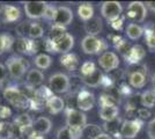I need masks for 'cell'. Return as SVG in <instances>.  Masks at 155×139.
<instances>
[{
	"instance_id": "obj_20",
	"label": "cell",
	"mask_w": 155,
	"mask_h": 139,
	"mask_svg": "<svg viewBox=\"0 0 155 139\" xmlns=\"http://www.w3.org/2000/svg\"><path fill=\"white\" fill-rule=\"evenodd\" d=\"M84 31L89 36H97L103 30V21L100 16H94L88 22H84Z\"/></svg>"
},
{
	"instance_id": "obj_42",
	"label": "cell",
	"mask_w": 155,
	"mask_h": 139,
	"mask_svg": "<svg viewBox=\"0 0 155 139\" xmlns=\"http://www.w3.org/2000/svg\"><path fill=\"white\" fill-rule=\"evenodd\" d=\"M11 116H12V109L9 107L0 104V118L6 119V118H9Z\"/></svg>"
},
{
	"instance_id": "obj_29",
	"label": "cell",
	"mask_w": 155,
	"mask_h": 139,
	"mask_svg": "<svg viewBox=\"0 0 155 139\" xmlns=\"http://www.w3.org/2000/svg\"><path fill=\"white\" fill-rule=\"evenodd\" d=\"M143 31H145V40H146L148 50L155 51V31L153 30V23L150 22L149 25L143 27Z\"/></svg>"
},
{
	"instance_id": "obj_2",
	"label": "cell",
	"mask_w": 155,
	"mask_h": 139,
	"mask_svg": "<svg viewBox=\"0 0 155 139\" xmlns=\"http://www.w3.org/2000/svg\"><path fill=\"white\" fill-rule=\"evenodd\" d=\"M6 68L12 79L19 80L30 70V64L26 58L18 55H13L7 58Z\"/></svg>"
},
{
	"instance_id": "obj_30",
	"label": "cell",
	"mask_w": 155,
	"mask_h": 139,
	"mask_svg": "<svg viewBox=\"0 0 155 139\" xmlns=\"http://www.w3.org/2000/svg\"><path fill=\"white\" fill-rule=\"evenodd\" d=\"M140 103L143 108L150 109L155 106V92L154 91H145L140 95Z\"/></svg>"
},
{
	"instance_id": "obj_7",
	"label": "cell",
	"mask_w": 155,
	"mask_h": 139,
	"mask_svg": "<svg viewBox=\"0 0 155 139\" xmlns=\"http://www.w3.org/2000/svg\"><path fill=\"white\" fill-rule=\"evenodd\" d=\"M48 6L49 4L46 1H25L23 2L25 13L27 18L30 20L43 19Z\"/></svg>"
},
{
	"instance_id": "obj_44",
	"label": "cell",
	"mask_w": 155,
	"mask_h": 139,
	"mask_svg": "<svg viewBox=\"0 0 155 139\" xmlns=\"http://www.w3.org/2000/svg\"><path fill=\"white\" fill-rule=\"evenodd\" d=\"M150 111H149L147 108H140L138 109V116H139V119H148L150 117Z\"/></svg>"
},
{
	"instance_id": "obj_17",
	"label": "cell",
	"mask_w": 155,
	"mask_h": 139,
	"mask_svg": "<svg viewBox=\"0 0 155 139\" xmlns=\"http://www.w3.org/2000/svg\"><path fill=\"white\" fill-rule=\"evenodd\" d=\"M45 108L51 115H58L65 110V101L60 96L52 95L45 101Z\"/></svg>"
},
{
	"instance_id": "obj_14",
	"label": "cell",
	"mask_w": 155,
	"mask_h": 139,
	"mask_svg": "<svg viewBox=\"0 0 155 139\" xmlns=\"http://www.w3.org/2000/svg\"><path fill=\"white\" fill-rule=\"evenodd\" d=\"M22 16V12L18 6L4 5L1 8V19L5 23H14Z\"/></svg>"
},
{
	"instance_id": "obj_34",
	"label": "cell",
	"mask_w": 155,
	"mask_h": 139,
	"mask_svg": "<svg viewBox=\"0 0 155 139\" xmlns=\"http://www.w3.org/2000/svg\"><path fill=\"white\" fill-rule=\"evenodd\" d=\"M14 134V125L6 122H0V139H9Z\"/></svg>"
},
{
	"instance_id": "obj_41",
	"label": "cell",
	"mask_w": 155,
	"mask_h": 139,
	"mask_svg": "<svg viewBox=\"0 0 155 139\" xmlns=\"http://www.w3.org/2000/svg\"><path fill=\"white\" fill-rule=\"evenodd\" d=\"M57 139H71L70 136V130H68V126H63L60 127L57 132Z\"/></svg>"
},
{
	"instance_id": "obj_28",
	"label": "cell",
	"mask_w": 155,
	"mask_h": 139,
	"mask_svg": "<svg viewBox=\"0 0 155 139\" xmlns=\"http://www.w3.org/2000/svg\"><path fill=\"white\" fill-rule=\"evenodd\" d=\"M14 43H15V38L11 34H0V56L6 51H9Z\"/></svg>"
},
{
	"instance_id": "obj_25",
	"label": "cell",
	"mask_w": 155,
	"mask_h": 139,
	"mask_svg": "<svg viewBox=\"0 0 155 139\" xmlns=\"http://www.w3.org/2000/svg\"><path fill=\"white\" fill-rule=\"evenodd\" d=\"M78 16L80 20H82L84 22H88L89 20H91L95 15V11H94V7L89 2H84L81 5H79L78 7Z\"/></svg>"
},
{
	"instance_id": "obj_15",
	"label": "cell",
	"mask_w": 155,
	"mask_h": 139,
	"mask_svg": "<svg viewBox=\"0 0 155 139\" xmlns=\"http://www.w3.org/2000/svg\"><path fill=\"white\" fill-rule=\"evenodd\" d=\"M73 11L72 8L67 6H58L57 7V15L54 19V23L60 25L63 27L70 26L73 21Z\"/></svg>"
},
{
	"instance_id": "obj_32",
	"label": "cell",
	"mask_w": 155,
	"mask_h": 139,
	"mask_svg": "<svg viewBox=\"0 0 155 139\" xmlns=\"http://www.w3.org/2000/svg\"><path fill=\"white\" fill-rule=\"evenodd\" d=\"M44 36V28L42 25H39L37 22H31L30 28H29V33H28V37L30 40H38Z\"/></svg>"
},
{
	"instance_id": "obj_35",
	"label": "cell",
	"mask_w": 155,
	"mask_h": 139,
	"mask_svg": "<svg viewBox=\"0 0 155 139\" xmlns=\"http://www.w3.org/2000/svg\"><path fill=\"white\" fill-rule=\"evenodd\" d=\"M101 133H102V129L97 124H87L84 127V134H86L88 139L96 138L97 136L101 134Z\"/></svg>"
},
{
	"instance_id": "obj_21",
	"label": "cell",
	"mask_w": 155,
	"mask_h": 139,
	"mask_svg": "<svg viewBox=\"0 0 155 139\" xmlns=\"http://www.w3.org/2000/svg\"><path fill=\"white\" fill-rule=\"evenodd\" d=\"M98 116L104 122L111 123V122L116 121L117 117L119 116V107L109 106L103 107V108H98Z\"/></svg>"
},
{
	"instance_id": "obj_39",
	"label": "cell",
	"mask_w": 155,
	"mask_h": 139,
	"mask_svg": "<svg viewBox=\"0 0 155 139\" xmlns=\"http://www.w3.org/2000/svg\"><path fill=\"white\" fill-rule=\"evenodd\" d=\"M56 15H57V7L49 4V6H48V8H46L45 13H44L43 19L46 21H53V22H54Z\"/></svg>"
},
{
	"instance_id": "obj_47",
	"label": "cell",
	"mask_w": 155,
	"mask_h": 139,
	"mask_svg": "<svg viewBox=\"0 0 155 139\" xmlns=\"http://www.w3.org/2000/svg\"><path fill=\"white\" fill-rule=\"evenodd\" d=\"M145 6L147 9H150L152 12H155V1H146Z\"/></svg>"
},
{
	"instance_id": "obj_10",
	"label": "cell",
	"mask_w": 155,
	"mask_h": 139,
	"mask_svg": "<svg viewBox=\"0 0 155 139\" xmlns=\"http://www.w3.org/2000/svg\"><path fill=\"white\" fill-rule=\"evenodd\" d=\"M65 116H66V126H80L84 127L87 125V115L74 108H65Z\"/></svg>"
},
{
	"instance_id": "obj_43",
	"label": "cell",
	"mask_w": 155,
	"mask_h": 139,
	"mask_svg": "<svg viewBox=\"0 0 155 139\" xmlns=\"http://www.w3.org/2000/svg\"><path fill=\"white\" fill-rule=\"evenodd\" d=\"M147 136L149 139H155V118L150 119L147 124Z\"/></svg>"
},
{
	"instance_id": "obj_5",
	"label": "cell",
	"mask_w": 155,
	"mask_h": 139,
	"mask_svg": "<svg viewBox=\"0 0 155 139\" xmlns=\"http://www.w3.org/2000/svg\"><path fill=\"white\" fill-rule=\"evenodd\" d=\"M49 88L56 94H66L71 91V78L63 72L53 73L49 78Z\"/></svg>"
},
{
	"instance_id": "obj_3",
	"label": "cell",
	"mask_w": 155,
	"mask_h": 139,
	"mask_svg": "<svg viewBox=\"0 0 155 139\" xmlns=\"http://www.w3.org/2000/svg\"><path fill=\"white\" fill-rule=\"evenodd\" d=\"M2 96L18 109H26L30 107V98L16 86H7L2 91Z\"/></svg>"
},
{
	"instance_id": "obj_38",
	"label": "cell",
	"mask_w": 155,
	"mask_h": 139,
	"mask_svg": "<svg viewBox=\"0 0 155 139\" xmlns=\"http://www.w3.org/2000/svg\"><path fill=\"white\" fill-rule=\"evenodd\" d=\"M31 22L30 21H25L22 23H19V26L16 27V33L20 37H27L29 33V28H30Z\"/></svg>"
},
{
	"instance_id": "obj_26",
	"label": "cell",
	"mask_w": 155,
	"mask_h": 139,
	"mask_svg": "<svg viewBox=\"0 0 155 139\" xmlns=\"http://www.w3.org/2000/svg\"><path fill=\"white\" fill-rule=\"evenodd\" d=\"M125 34L130 40L137 41L145 34V31H143V27H141L138 23H134V22H131L125 28Z\"/></svg>"
},
{
	"instance_id": "obj_50",
	"label": "cell",
	"mask_w": 155,
	"mask_h": 139,
	"mask_svg": "<svg viewBox=\"0 0 155 139\" xmlns=\"http://www.w3.org/2000/svg\"><path fill=\"white\" fill-rule=\"evenodd\" d=\"M152 86H153V91L155 92V73L153 74V77H152Z\"/></svg>"
},
{
	"instance_id": "obj_6",
	"label": "cell",
	"mask_w": 155,
	"mask_h": 139,
	"mask_svg": "<svg viewBox=\"0 0 155 139\" xmlns=\"http://www.w3.org/2000/svg\"><path fill=\"white\" fill-rule=\"evenodd\" d=\"M123 14V6L119 1H104L101 5V15L109 23L120 19Z\"/></svg>"
},
{
	"instance_id": "obj_24",
	"label": "cell",
	"mask_w": 155,
	"mask_h": 139,
	"mask_svg": "<svg viewBox=\"0 0 155 139\" xmlns=\"http://www.w3.org/2000/svg\"><path fill=\"white\" fill-rule=\"evenodd\" d=\"M81 80L86 86L93 87V88H96L100 85L103 84L104 75L103 73L101 72L98 68H97L95 72H93L91 75H87V77H81Z\"/></svg>"
},
{
	"instance_id": "obj_46",
	"label": "cell",
	"mask_w": 155,
	"mask_h": 139,
	"mask_svg": "<svg viewBox=\"0 0 155 139\" xmlns=\"http://www.w3.org/2000/svg\"><path fill=\"white\" fill-rule=\"evenodd\" d=\"M6 75H7V68L4 64L0 63V82L4 81L6 79Z\"/></svg>"
},
{
	"instance_id": "obj_8",
	"label": "cell",
	"mask_w": 155,
	"mask_h": 139,
	"mask_svg": "<svg viewBox=\"0 0 155 139\" xmlns=\"http://www.w3.org/2000/svg\"><path fill=\"white\" fill-rule=\"evenodd\" d=\"M98 66L101 67L103 71L105 72H112L116 71L117 68L120 65V59L118 57V55L114 51H105L104 53H102L98 59Z\"/></svg>"
},
{
	"instance_id": "obj_16",
	"label": "cell",
	"mask_w": 155,
	"mask_h": 139,
	"mask_svg": "<svg viewBox=\"0 0 155 139\" xmlns=\"http://www.w3.org/2000/svg\"><path fill=\"white\" fill-rule=\"evenodd\" d=\"M145 56H146L145 48L140 44H134L131 46L129 53L124 56V59L129 64H137V63L141 61L145 58Z\"/></svg>"
},
{
	"instance_id": "obj_31",
	"label": "cell",
	"mask_w": 155,
	"mask_h": 139,
	"mask_svg": "<svg viewBox=\"0 0 155 139\" xmlns=\"http://www.w3.org/2000/svg\"><path fill=\"white\" fill-rule=\"evenodd\" d=\"M14 124L18 129L21 127H26V126H32L34 124V119L31 118V116L29 114H20L14 118Z\"/></svg>"
},
{
	"instance_id": "obj_40",
	"label": "cell",
	"mask_w": 155,
	"mask_h": 139,
	"mask_svg": "<svg viewBox=\"0 0 155 139\" xmlns=\"http://www.w3.org/2000/svg\"><path fill=\"white\" fill-rule=\"evenodd\" d=\"M70 136L71 139H81L84 136V127L80 126H70Z\"/></svg>"
},
{
	"instance_id": "obj_37",
	"label": "cell",
	"mask_w": 155,
	"mask_h": 139,
	"mask_svg": "<svg viewBox=\"0 0 155 139\" xmlns=\"http://www.w3.org/2000/svg\"><path fill=\"white\" fill-rule=\"evenodd\" d=\"M97 70L96 65L94 61L91 60H87L84 61V64L80 67V77H87V75H91L93 72H95Z\"/></svg>"
},
{
	"instance_id": "obj_12",
	"label": "cell",
	"mask_w": 155,
	"mask_h": 139,
	"mask_svg": "<svg viewBox=\"0 0 155 139\" xmlns=\"http://www.w3.org/2000/svg\"><path fill=\"white\" fill-rule=\"evenodd\" d=\"M96 103V98L94 93L87 89H80L77 95V107L81 111H89L91 110Z\"/></svg>"
},
{
	"instance_id": "obj_33",
	"label": "cell",
	"mask_w": 155,
	"mask_h": 139,
	"mask_svg": "<svg viewBox=\"0 0 155 139\" xmlns=\"http://www.w3.org/2000/svg\"><path fill=\"white\" fill-rule=\"evenodd\" d=\"M66 33H67L66 27H63V26H60V25H57V23H53V25L50 27V31H49L48 38L50 41H54V40H57V38H59V37H61V36Z\"/></svg>"
},
{
	"instance_id": "obj_45",
	"label": "cell",
	"mask_w": 155,
	"mask_h": 139,
	"mask_svg": "<svg viewBox=\"0 0 155 139\" xmlns=\"http://www.w3.org/2000/svg\"><path fill=\"white\" fill-rule=\"evenodd\" d=\"M123 22H124V19L120 18L119 20L114 21V22H111V23H109V25L112 27L115 30H122V28H123Z\"/></svg>"
},
{
	"instance_id": "obj_49",
	"label": "cell",
	"mask_w": 155,
	"mask_h": 139,
	"mask_svg": "<svg viewBox=\"0 0 155 139\" xmlns=\"http://www.w3.org/2000/svg\"><path fill=\"white\" fill-rule=\"evenodd\" d=\"M31 139H46V137H45V136H42V134H37V133L34 132Z\"/></svg>"
},
{
	"instance_id": "obj_19",
	"label": "cell",
	"mask_w": 155,
	"mask_h": 139,
	"mask_svg": "<svg viewBox=\"0 0 155 139\" xmlns=\"http://www.w3.org/2000/svg\"><path fill=\"white\" fill-rule=\"evenodd\" d=\"M147 82V75L146 72H143L141 70H136L132 71L129 74V84L131 87L136 88V89H140L143 88Z\"/></svg>"
},
{
	"instance_id": "obj_48",
	"label": "cell",
	"mask_w": 155,
	"mask_h": 139,
	"mask_svg": "<svg viewBox=\"0 0 155 139\" xmlns=\"http://www.w3.org/2000/svg\"><path fill=\"white\" fill-rule=\"evenodd\" d=\"M94 139H114L111 136H110L109 133H105V132H102L101 134H98L96 138H94Z\"/></svg>"
},
{
	"instance_id": "obj_23",
	"label": "cell",
	"mask_w": 155,
	"mask_h": 139,
	"mask_svg": "<svg viewBox=\"0 0 155 139\" xmlns=\"http://www.w3.org/2000/svg\"><path fill=\"white\" fill-rule=\"evenodd\" d=\"M60 64L70 72H74L79 67V58L75 53L68 52L61 55L60 57Z\"/></svg>"
},
{
	"instance_id": "obj_11",
	"label": "cell",
	"mask_w": 155,
	"mask_h": 139,
	"mask_svg": "<svg viewBox=\"0 0 155 139\" xmlns=\"http://www.w3.org/2000/svg\"><path fill=\"white\" fill-rule=\"evenodd\" d=\"M126 16L132 21H134V23L145 21L146 16H147V8L145 6V2H141V1L130 2L127 6Z\"/></svg>"
},
{
	"instance_id": "obj_27",
	"label": "cell",
	"mask_w": 155,
	"mask_h": 139,
	"mask_svg": "<svg viewBox=\"0 0 155 139\" xmlns=\"http://www.w3.org/2000/svg\"><path fill=\"white\" fill-rule=\"evenodd\" d=\"M34 64L38 70H48L52 65V57L48 53H38L34 57Z\"/></svg>"
},
{
	"instance_id": "obj_1",
	"label": "cell",
	"mask_w": 155,
	"mask_h": 139,
	"mask_svg": "<svg viewBox=\"0 0 155 139\" xmlns=\"http://www.w3.org/2000/svg\"><path fill=\"white\" fill-rule=\"evenodd\" d=\"M74 46V37L70 33L64 34L61 37L54 41H50L46 37L44 42V48L50 53H68Z\"/></svg>"
},
{
	"instance_id": "obj_4",
	"label": "cell",
	"mask_w": 155,
	"mask_h": 139,
	"mask_svg": "<svg viewBox=\"0 0 155 139\" xmlns=\"http://www.w3.org/2000/svg\"><path fill=\"white\" fill-rule=\"evenodd\" d=\"M108 42L104 38H100L97 36H84L81 41V49L86 55H102L108 51Z\"/></svg>"
},
{
	"instance_id": "obj_18",
	"label": "cell",
	"mask_w": 155,
	"mask_h": 139,
	"mask_svg": "<svg viewBox=\"0 0 155 139\" xmlns=\"http://www.w3.org/2000/svg\"><path fill=\"white\" fill-rule=\"evenodd\" d=\"M32 129H34V132L35 133L45 136V134H48L51 131L52 129L51 119L49 118V117H46V116H39V117H37L34 121Z\"/></svg>"
},
{
	"instance_id": "obj_9",
	"label": "cell",
	"mask_w": 155,
	"mask_h": 139,
	"mask_svg": "<svg viewBox=\"0 0 155 139\" xmlns=\"http://www.w3.org/2000/svg\"><path fill=\"white\" fill-rule=\"evenodd\" d=\"M142 125H143V122L141 119H126L122 123L119 133L125 139H133L140 132Z\"/></svg>"
},
{
	"instance_id": "obj_36",
	"label": "cell",
	"mask_w": 155,
	"mask_h": 139,
	"mask_svg": "<svg viewBox=\"0 0 155 139\" xmlns=\"http://www.w3.org/2000/svg\"><path fill=\"white\" fill-rule=\"evenodd\" d=\"M98 106H100V108L109 106H117V100L112 95H109L107 93H102L100 95V98H98Z\"/></svg>"
},
{
	"instance_id": "obj_13",
	"label": "cell",
	"mask_w": 155,
	"mask_h": 139,
	"mask_svg": "<svg viewBox=\"0 0 155 139\" xmlns=\"http://www.w3.org/2000/svg\"><path fill=\"white\" fill-rule=\"evenodd\" d=\"M16 49L20 53L26 56H34L38 52V42L30 40L29 37H19L16 42Z\"/></svg>"
},
{
	"instance_id": "obj_22",
	"label": "cell",
	"mask_w": 155,
	"mask_h": 139,
	"mask_svg": "<svg viewBox=\"0 0 155 139\" xmlns=\"http://www.w3.org/2000/svg\"><path fill=\"white\" fill-rule=\"evenodd\" d=\"M44 73L38 68H30L26 75V82L30 87H39L44 82Z\"/></svg>"
}]
</instances>
